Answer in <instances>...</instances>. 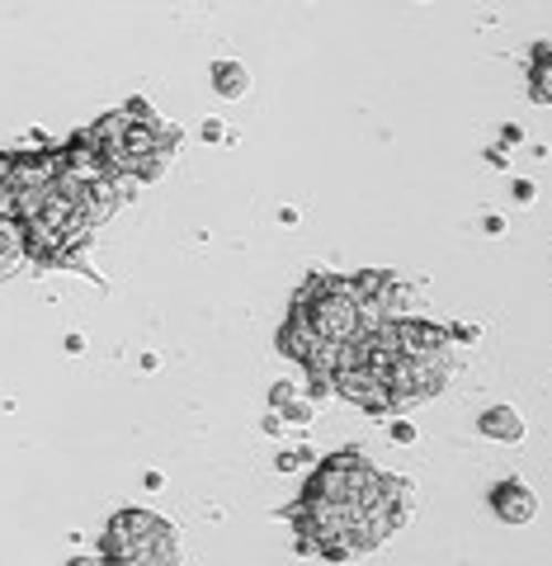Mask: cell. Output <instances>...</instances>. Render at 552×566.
<instances>
[{
  "label": "cell",
  "mask_w": 552,
  "mask_h": 566,
  "mask_svg": "<svg viewBox=\"0 0 552 566\" xmlns=\"http://www.w3.org/2000/svg\"><path fill=\"white\" fill-rule=\"evenodd\" d=\"M514 199H520V203H533V180H514Z\"/></svg>",
  "instance_id": "16"
},
{
  "label": "cell",
  "mask_w": 552,
  "mask_h": 566,
  "mask_svg": "<svg viewBox=\"0 0 552 566\" xmlns=\"http://www.w3.org/2000/svg\"><path fill=\"white\" fill-rule=\"evenodd\" d=\"M29 260V232L24 218H0V283L14 279Z\"/></svg>",
  "instance_id": "7"
},
{
  "label": "cell",
  "mask_w": 552,
  "mask_h": 566,
  "mask_svg": "<svg viewBox=\"0 0 552 566\" xmlns=\"http://www.w3.org/2000/svg\"><path fill=\"white\" fill-rule=\"evenodd\" d=\"M308 463H316V453H312V449H289V453L279 458V468H283V472H289V468H308Z\"/></svg>",
  "instance_id": "12"
},
{
  "label": "cell",
  "mask_w": 552,
  "mask_h": 566,
  "mask_svg": "<svg viewBox=\"0 0 552 566\" xmlns=\"http://www.w3.org/2000/svg\"><path fill=\"white\" fill-rule=\"evenodd\" d=\"M491 510L506 524H533L539 520V495H533V486L520 482V476H506V482L491 491Z\"/></svg>",
  "instance_id": "6"
},
{
  "label": "cell",
  "mask_w": 552,
  "mask_h": 566,
  "mask_svg": "<svg viewBox=\"0 0 552 566\" xmlns=\"http://www.w3.org/2000/svg\"><path fill=\"white\" fill-rule=\"evenodd\" d=\"M392 439H397V444H416V424L412 420H392Z\"/></svg>",
  "instance_id": "13"
},
{
  "label": "cell",
  "mask_w": 552,
  "mask_h": 566,
  "mask_svg": "<svg viewBox=\"0 0 552 566\" xmlns=\"http://www.w3.org/2000/svg\"><path fill=\"white\" fill-rule=\"evenodd\" d=\"M289 401H298V387L293 382H274L270 387V406H274V411H283Z\"/></svg>",
  "instance_id": "11"
},
{
  "label": "cell",
  "mask_w": 552,
  "mask_h": 566,
  "mask_svg": "<svg viewBox=\"0 0 552 566\" xmlns=\"http://www.w3.org/2000/svg\"><path fill=\"white\" fill-rule=\"evenodd\" d=\"M444 382H449V354H439V359H416V354H397L387 368V387H392V401L412 406V401H425L444 392Z\"/></svg>",
  "instance_id": "3"
},
{
  "label": "cell",
  "mask_w": 552,
  "mask_h": 566,
  "mask_svg": "<svg viewBox=\"0 0 552 566\" xmlns=\"http://www.w3.org/2000/svg\"><path fill=\"white\" fill-rule=\"evenodd\" d=\"M487 232H491V237H501V232H506V218H496V212H491V218H487Z\"/></svg>",
  "instance_id": "17"
},
{
  "label": "cell",
  "mask_w": 552,
  "mask_h": 566,
  "mask_svg": "<svg viewBox=\"0 0 552 566\" xmlns=\"http://www.w3.org/2000/svg\"><path fill=\"white\" fill-rule=\"evenodd\" d=\"M293 312H302L312 322V331L331 345H350L364 331V303L354 279L345 274H316L308 289L293 297Z\"/></svg>",
  "instance_id": "2"
},
{
  "label": "cell",
  "mask_w": 552,
  "mask_h": 566,
  "mask_svg": "<svg viewBox=\"0 0 552 566\" xmlns=\"http://www.w3.org/2000/svg\"><path fill=\"white\" fill-rule=\"evenodd\" d=\"M387 331H392V340H397V354H416V359L449 354V326L420 322V316H397V322H387Z\"/></svg>",
  "instance_id": "5"
},
{
  "label": "cell",
  "mask_w": 552,
  "mask_h": 566,
  "mask_svg": "<svg viewBox=\"0 0 552 566\" xmlns=\"http://www.w3.org/2000/svg\"><path fill=\"white\" fill-rule=\"evenodd\" d=\"M477 335H482V331H477V326H468V322H458V326H449V340H477Z\"/></svg>",
  "instance_id": "14"
},
{
  "label": "cell",
  "mask_w": 552,
  "mask_h": 566,
  "mask_svg": "<svg viewBox=\"0 0 552 566\" xmlns=\"http://www.w3.org/2000/svg\"><path fill=\"white\" fill-rule=\"evenodd\" d=\"M212 91H218L222 99H241L246 91H251V71H246L241 62H212Z\"/></svg>",
  "instance_id": "9"
},
{
  "label": "cell",
  "mask_w": 552,
  "mask_h": 566,
  "mask_svg": "<svg viewBox=\"0 0 552 566\" xmlns=\"http://www.w3.org/2000/svg\"><path fill=\"white\" fill-rule=\"evenodd\" d=\"M10 175H14V151H0V189L10 185Z\"/></svg>",
  "instance_id": "15"
},
{
  "label": "cell",
  "mask_w": 552,
  "mask_h": 566,
  "mask_svg": "<svg viewBox=\"0 0 552 566\" xmlns=\"http://www.w3.org/2000/svg\"><path fill=\"white\" fill-rule=\"evenodd\" d=\"M335 392H341L345 401H354V406H360V411H373V416L397 411V401H392V387H387V378H383L373 364H360V359L335 368Z\"/></svg>",
  "instance_id": "4"
},
{
  "label": "cell",
  "mask_w": 552,
  "mask_h": 566,
  "mask_svg": "<svg viewBox=\"0 0 552 566\" xmlns=\"http://www.w3.org/2000/svg\"><path fill=\"white\" fill-rule=\"evenodd\" d=\"M529 95L539 104H552V48L533 52V66H529Z\"/></svg>",
  "instance_id": "10"
},
{
  "label": "cell",
  "mask_w": 552,
  "mask_h": 566,
  "mask_svg": "<svg viewBox=\"0 0 552 566\" xmlns=\"http://www.w3.org/2000/svg\"><path fill=\"white\" fill-rule=\"evenodd\" d=\"M104 562H147V566H175L180 562V528L147 510H118L104 528L100 543Z\"/></svg>",
  "instance_id": "1"
},
{
  "label": "cell",
  "mask_w": 552,
  "mask_h": 566,
  "mask_svg": "<svg viewBox=\"0 0 552 566\" xmlns=\"http://www.w3.org/2000/svg\"><path fill=\"white\" fill-rule=\"evenodd\" d=\"M477 430H482L487 439H496V444H520L524 439V416L514 411V406H491L487 416H477Z\"/></svg>",
  "instance_id": "8"
}]
</instances>
